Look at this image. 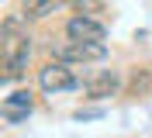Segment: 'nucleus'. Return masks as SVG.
<instances>
[{
    "label": "nucleus",
    "mask_w": 152,
    "mask_h": 138,
    "mask_svg": "<svg viewBox=\"0 0 152 138\" xmlns=\"http://www.w3.org/2000/svg\"><path fill=\"white\" fill-rule=\"evenodd\" d=\"M118 90H121V76L111 73V69H104V73L90 76V80L83 83L86 100H107V97H118Z\"/></svg>",
    "instance_id": "obj_5"
},
{
    "label": "nucleus",
    "mask_w": 152,
    "mask_h": 138,
    "mask_svg": "<svg viewBox=\"0 0 152 138\" xmlns=\"http://www.w3.org/2000/svg\"><path fill=\"white\" fill-rule=\"evenodd\" d=\"M52 55L62 59V62H69V66H76V62H100L107 55V48H104V42H73L69 38L66 45L52 48Z\"/></svg>",
    "instance_id": "obj_3"
},
{
    "label": "nucleus",
    "mask_w": 152,
    "mask_h": 138,
    "mask_svg": "<svg viewBox=\"0 0 152 138\" xmlns=\"http://www.w3.org/2000/svg\"><path fill=\"white\" fill-rule=\"evenodd\" d=\"M104 35H107L104 21L90 18V14H73L66 21V38L73 42H104Z\"/></svg>",
    "instance_id": "obj_4"
},
{
    "label": "nucleus",
    "mask_w": 152,
    "mask_h": 138,
    "mask_svg": "<svg viewBox=\"0 0 152 138\" xmlns=\"http://www.w3.org/2000/svg\"><path fill=\"white\" fill-rule=\"evenodd\" d=\"M28 59H31V38H7V45H4V83H14L24 76L28 69Z\"/></svg>",
    "instance_id": "obj_2"
},
{
    "label": "nucleus",
    "mask_w": 152,
    "mask_h": 138,
    "mask_svg": "<svg viewBox=\"0 0 152 138\" xmlns=\"http://www.w3.org/2000/svg\"><path fill=\"white\" fill-rule=\"evenodd\" d=\"M69 0H21V18L24 21H42L48 14H56L59 7H66Z\"/></svg>",
    "instance_id": "obj_7"
},
{
    "label": "nucleus",
    "mask_w": 152,
    "mask_h": 138,
    "mask_svg": "<svg viewBox=\"0 0 152 138\" xmlns=\"http://www.w3.org/2000/svg\"><path fill=\"white\" fill-rule=\"evenodd\" d=\"M31 107H35V93L31 90H14L10 97H4V118H7L10 124L24 121L31 114Z\"/></svg>",
    "instance_id": "obj_6"
},
{
    "label": "nucleus",
    "mask_w": 152,
    "mask_h": 138,
    "mask_svg": "<svg viewBox=\"0 0 152 138\" xmlns=\"http://www.w3.org/2000/svg\"><path fill=\"white\" fill-rule=\"evenodd\" d=\"M38 86H42L45 93H66V90H76L80 80H76V73H73L69 62L52 59V62H45L42 69H38Z\"/></svg>",
    "instance_id": "obj_1"
}]
</instances>
